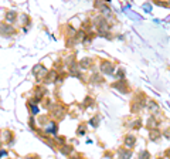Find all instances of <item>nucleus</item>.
Listing matches in <instances>:
<instances>
[{
    "label": "nucleus",
    "instance_id": "f257e3e1",
    "mask_svg": "<svg viewBox=\"0 0 170 159\" xmlns=\"http://www.w3.org/2000/svg\"><path fill=\"white\" fill-rule=\"evenodd\" d=\"M130 156H132V151L129 149H120L118 152V158L119 159H130Z\"/></svg>",
    "mask_w": 170,
    "mask_h": 159
},
{
    "label": "nucleus",
    "instance_id": "f03ea898",
    "mask_svg": "<svg viewBox=\"0 0 170 159\" xmlns=\"http://www.w3.org/2000/svg\"><path fill=\"white\" fill-rule=\"evenodd\" d=\"M102 71L105 73V74H112L114 71H112V64L108 63V61H104L102 63Z\"/></svg>",
    "mask_w": 170,
    "mask_h": 159
},
{
    "label": "nucleus",
    "instance_id": "7ed1b4c3",
    "mask_svg": "<svg viewBox=\"0 0 170 159\" xmlns=\"http://www.w3.org/2000/svg\"><path fill=\"white\" fill-rule=\"evenodd\" d=\"M63 107H60V105H55L54 108H53V114H54L55 117H63Z\"/></svg>",
    "mask_w": 170,
    "mask_h": 159
},
{
    "label": "nucleus",
    "instance_id": "20e7f679",
    "mask_svg": "<svg viewBox=\"0 0 170 159\" xmlns=\"http://www.w3.org/2000/svg\"><path fill=\"white\" fill-rule=\"evenodd\" d=\"M125 142H126V145H128V146H133L135 142H136V139H135V136L128 135V136H126V139H125Z\"/></svg>",
    "mask_w": 170,
    "mask_h": 159
},
{
    "label": "nucleus",
    "instance_id": "39448f33",
    "mask_svg": "<svg viewBox=\"0 0 170 159\" xmlns=\"http://www.w3.org/2000/svg\"><path fill=\"white\" fill-rule=\"evenodd\" d=\"M14 17H16L14 11H9V14H6V20H7V21H13Z\"/></svg>",
    "mask_w": 170,
    "mask_h": 159
},
{
    "label": "nucleus",
    "instance_id": "423d86ee",
    "mask_svg": "<svg viewBox=\"0 0 170 159\" xmlns=\"http://www.w3.org/2000/svg\"><path fill=\"white\" fill-rule=\"evenodd\" d=\"M61 154H64V155L71 154V148H69V146H64V148H61Z\"/></svg>",
    "mask_w": 170,
    "mask_h": 159
},
{
    "label": "nucleus",
    "instance_id": "0eeeda50",
    "mask_svg": "<svg viewBox=\"0 0 170 159\" xmlns=\"http://www.w3.org/2000/svg\"><path fill=\"white\" fill-rule=\"evenodd\" d=\"M140 159H150V155L147 154L146 151H143L142 154H140Z\"/></svg>",
    "mask_w": 170,
    "mask_h": 159
},
{
    "label": "nucleus",
    "instance_id": "6e6552de",
    "mask_svg": "<svg viewBox=\"0 0 170 159\" xmlns=\"http://www.w3.org/2000/svg\"><path fill=\"white\" fill-rule=\"evenodd\" d=\"M57 78V74H55L54 71H53V73H50V74H48V80H53V83H54V80Z\"/></svg>",
    "mask_w": 170,
    "mask_h": 159
},
{
    "label": "nucleus",
    "instance_id": "1a4fd4ad",
    "mask_svg": "<svg viewBox=\"0 0 170 159\" xmlns=\"http://www.w3.org/2000/svg\"><path fill=\"white\" fill-rule=\"evenodd\" d=\"M26 159H40V158H38L37 155H34V156H27V158H26Z\"/></svg>",
    "mask_w": 170,
    "mask_h": 159
},
{
    "label": "nucleus",
    "instance_id": "9d476101",
    "mask_svg": "<svg viewBox=\"0 0 170 159\" xmlns=\"http://www.w3.org/2000/svg\"><path fill=\"white\" fill-rule=\"evenodd\" d=\"M3 155H7V152H6V151H2V152H0V158H2Z\"/></svg>",
    "mask_w": 170,
    "mask_h": 159
},
{
    "label": "nucleus",
    "instance_id": "9b49d317",
    "mask_svg": "<svg viewBox=\"0 0 170 159\" xmlns=\"http://www.w3.org/2000/svg\"><path fill=\"white\" fill-rule=\"evenodd\" d=\"M167 155H169V156H170V151H169V152H167Z\"/></svg>",
    "mask_w": 170,
    "mask_h": 159
}]
</instances>
